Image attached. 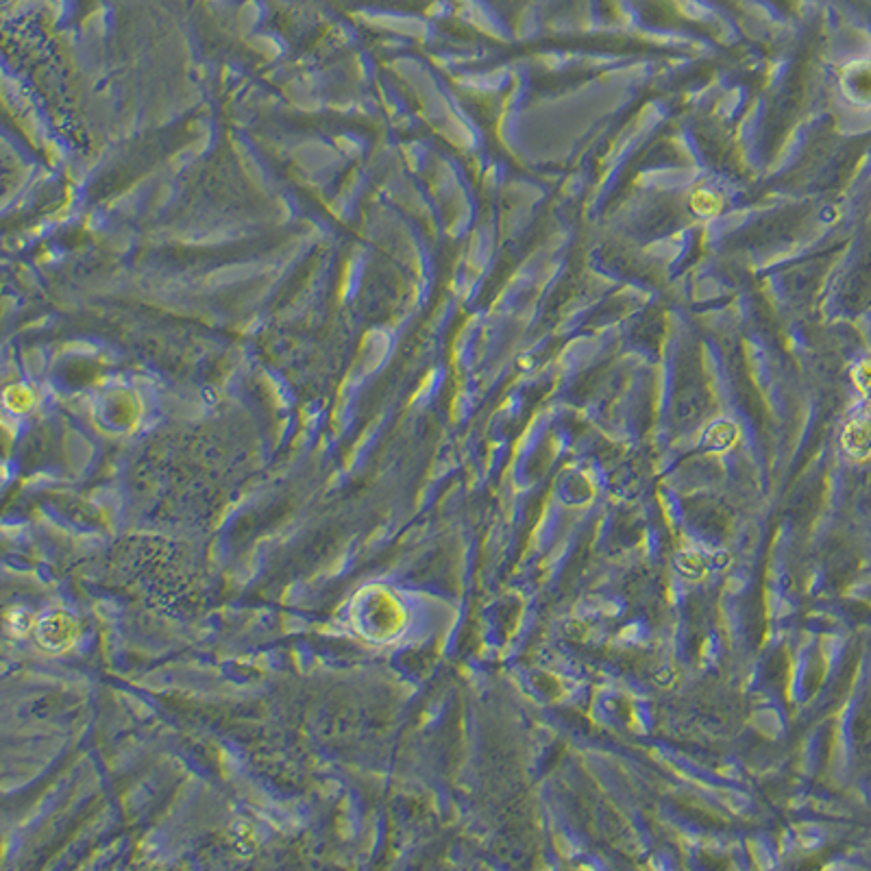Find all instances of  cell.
<instances>
[{
  "label": "cell",
  "mask_w": 871,
  "mask_h": 871,
  "mask_svg": "<svg viewBox=\"0 0 871 871\" xmlns=\"http://www.w3.org/2000/svg\"><path fill=\"white\" fill-rule=\"evenodd\" d=\"M734 438H736L734 425L721 421V423L710 427V432L706 434V443L713 449H726L734 443Z\"/></svg>",
  "instance_id": "2"
},
{
  "label": "cell",
  "mask_w": 871,
  "mask_h": 871,
  "mask_svg": "<svg viewBox=\"0 0 871 871\" xmlns=\"http://www.w3.org/2000/svg\"><path fill=\"white\" fill-rule=\"evenodd\" d=\"M691 205H693V210H695L697 214H702V216H713V214H717V212L721 210V199H719V194H717V192L702 188V190H697V192L691 196Z\"/></svg>",
  "instance_id": "1"
}]
</instances>
